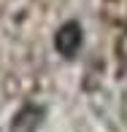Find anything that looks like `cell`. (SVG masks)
Wrapping results in <instances>:
<instances>
[{
	"mask_svg": "<svg viewBox=\"0 0 127 132\" xmlns=\"http://www.w3.org/2000/svg\"><path fill=\"white\" fill-rule=\"evenodd\" d=\"M57 49L65 54V57H73V54L78 51V46H81V27L76 24V22H68V24L59 27L57 32Z\"/></svg>",
	"mask_w": 127,
	"mask_h": 132,
	"instance_id": "6da1fadb",
	"label": "cell"
}]
</instances>
